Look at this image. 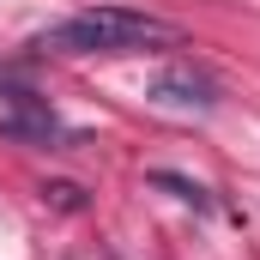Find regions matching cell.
Returning <instances> with one entry per match:
<instances>
[{"mask_svg":"<svg viewBox=\"0 0 260 260\" xmlns=\"http://www.w3.org/2000/svg\"><path fill=\"white\" fill-rule=\"evenodd\" d=\"M151 43H176V30L151 12H127V6H91L43 37V49H55V55H133Z\"/></svg>","mask_w":260,"mask_h":260,"instance_id":"6da1fadb","label":"cell"},{"mask_svg":"<svg viewBox=\"0 0 260 260\" xmlns=\"http://www.w3.org/2000/svg\"><path fill=\"white\" fill-rule=\"evenodd\" d=\"M151 97L164 103V109H212L218 103V85L194 73V67H164L157 79H151Z\"/></svg>","mask_w":260,"mask_h":260,"instance_id":"7a4b0ae2","label":"cell"},{"mask_svg":"<svg viewBox=\"0 0 260 260\" xmlns=\"http://www.w3.org/2000/svg\"><path fill=\"white\" fill-rule=\"evenodd\" d=\"M151 188H170V194H176V200H188V206H200V212L212 206L200 182H188V176H170V170H157V176H151Z\"/></svg>","mask_w":260,"mask_h":260,"instance_id":"3957f363","label":"cell"},{"mask_svg":"<svg viewBox=\"0 0 260 260\" xmlns=\"http://www.w3.org/2000/svg\"><path fill=\"white\" fill-rule=\"evenodd\" d=\"M43 200H55V206H67V212H79V206H85L73 182H49V188H43Z\"/></svg>","mask_w":260,"mask_h":260,"instance_id":"277c9868","label":"cell"}]
</instances>
